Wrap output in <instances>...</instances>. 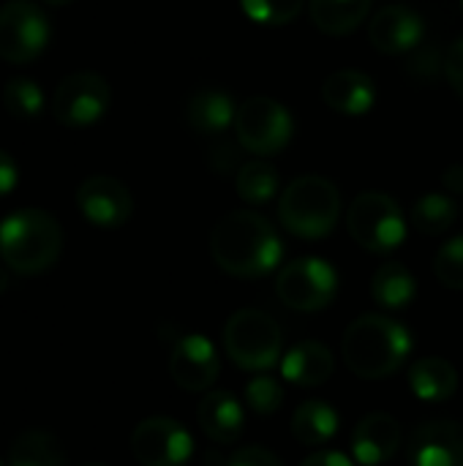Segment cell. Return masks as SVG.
Wrapping results in <instances>:
<instances>
[{
    "label": "cell",
    "mask_w": 463,
    "mask_h": 466,
    "mask_svg": "<svg viewBox=\"0 0 463 466\" xmlns=\"http://www.w3.org/2000/svg\"><path fill=\"white\" fill-rule=\"evenodd\" d=\"M210 251L216 265L229 276L259 279L278 268L284 243L265 216L254 210H235L213 227Z\"/></svg>",
    "instance_id": "6da1fadb"
},
{
    "label": "cell",
    "mask_w": 463,
    "mask_h": 466,
    "mask_svg": "<svg viewBox=\"0 0 463 466\" xmlns=\"http://www.w3.org/2000/svg\"><path fill=\"white\" fill-rule=\"evenodd\" d=\"M341 352L349 371L360 380H385L409 358L412 336L401 322L385 314H363L347 328Z\"/></svg>",
    "instance_id": "7a4b0ae2"
},
{
    "label": "cell",
    "mask_w": 463,
    "mask_h": 466,
    "mask_svg": "<svg viewBox=\"0 0 463 466\" xmlns=\"http://www.w3.org/2000/svg\"><path fill=\"white\" fill-rule=\"evenodd\" d=\"M63 251V227L41 208H19L0 221V259L16 276L46 273Z\"/></svg>",
    "instance_id": "3957f363"
},
{
    "label": "cell",
    "mask_w": 463,
    "mask_h": 466,
    "mask_svg": "<svg viewBox=\"0 0 463 466\" xmlns=\"http://www.w3.org/2000/svg\"><path fill=\"white\" fill-rule=\"evenodd\" d=\"M341 213V194L338 188L319 175H300L295 177L278 202L281 224L306 240H319L333 232Z\"/></svg>",
    "instance_id": "277c9868"
},
{
    "label": "cell",
    "mask_w": 463,
    "mask_h": 466,
    "mask_svg": "<svg viewBox=\"0 0 463 466\" xmlns=\"http://www.w3.org/2000/svg\"><path fill=\"white\" fill-rule=\"evenodd\" d=\"M224 350L237 369L265 371L281 360L284 336L270 314L259 309H240L224 325Z\"/></svg>",
    "instance_id": "5b68a950"
},
{
    "label": "cell",
    "mask_w": 463,
    "mask_h": 466,
    "mask_svg": "<svg viewBox=\"0 0 463 466\" xmlns=\"http://www.w3.org/2000/svg\"><path fill=\"white\" fill-rule=\"evenodd\" d=\"M349 235L374 254L396 251L407 238V221L398 202L382 191H363L347 213Z\"/></svg>",
    "instance_id": "8992f818"
},
{
    "label": "cell",
    "mask_w": 463,
    "mask_h": 466,
    "mask_svg": "<svg viewBox=\"0 0 463 466\" xmlns=\"http://www.w3.org/2000/svg\"><path fill=\"white\" fill-rule=\"evenodd\" d=\"M49 38V16L35 0H5L0 5V57L5 63H33Z\"/></svg>",
    "instance_id": "52a82bcc"
},
{
    "label": "cell",
    "mask_w": 463,
    "mask_h": 466,
    "mask_svg": "<svg viewBox=\"0 0 463 466\" xmlns=\"http://www.w3.org/2000/svg\"><path fill=\"white\" fill-rule=\"evenodd\" d=\"M109 82L96 71H74L63 76L52 93V117L65 128H87L109 109Z\"/></svg>",
    "instance_id": "ba28073f"
},
{
    "label": "cell",
    "mask_w": 463,
    "mask_h": 466,
    "mask_svg": "<svg viewBox=\"0 0 463 466\" xmlns=\"http://www.w3.org/2000/svg\"><path fill=\"white\" fill-rule=\"evenodd\" d=\"M235 131H237V142L246 150L257 156H273L289 145L295 123L284 104L265 96H254L237 106Z\"/></svg>",
    "instance_id": "9c48e42d"
},
{
    "label": "cell",
    "mask_w": 463,
    "mask_h": 466,
    "mask_svg": "<svg viewBox=\"0 0 463 466\" xmlns=\"http://www.w3.org/2000/svg\"><path fill=\"white\" fill-rule=\"evenodd\" d=\"M276 292L281 303L295 311H322L338 292V276L330 262L319 257H300L281 268Z\"/></svg>",
    "instance_id": "30bf717a"
},
{
    "label": "cell",
    "mask_w": 463,
    "mask_h": 466,
    "mask_svg": "<svg viewBox=\"0 0 463 466\" xmlns=\"http://www.w3.org/2000/svg\"><path fill=\"white\" fill-rule=\"evenodd\" d=\"M131 453L142 466H183L194 453V440L172 418H147L131 434Z\"/></svg>",
    "instance_id": "8fae6325"
},
{
    "label": "cell",
    "mask_w": 463,
    "mask_h": 466,
    "mask_svg": "<svg viewBox=\"0 0 463 466\" xmlns=\"http://www.w3.org/2000/svg\"><path fill=\"white\" fill-rule=\"evenodd\" d=\"M79 213L101 229L123 227L131 218L134 199L131 191L112 175H90L76 188Z\"/></svg>",
    "instance_id": "7c38bea8"
},
{
    "label": "cell",
    "mask_w": 463,
    "mask_h": 466,
    "mask_svg": "<svg viewBox=\"0 0 463 466\" xmlns=\"http://www.w3.org/2000/svg\"><path fill=\"white\" fill-rule=\"evenodd\" d=\"M218 371H221V360L207 336L191 333V336H180L172 344L169 374L177 382V388H183L188 393L207 390L216 382Z\"/></svg>",
    "instance_id": "4fadbf2b"
},
{
    "label": "cell",
    "mask_w": 463,
    "mask_h": 466,
    "mask_svg": "<svg viewBox=\"0 0 463 466\" xmlns=\"http://www.w3.org/2000/svg\"><path fill=\"white\" fill-rule=\"evenodd\" d=\"M412 466H463V426L434 420L420 426L409 442Z\"/></svg>",
    "instance_id": "5bb4252c"
},
{
    "label": "cell",
    "mask_w": 463,
    "mask_h": 466,
    "mask_svg": "<svg viewBox=\"0 0 463 466\" xmlns=\"http://www.w3.org/2000/svg\"><path fill=\"white\" fill-rule=\"evenodd\" d=\"M368 38L374 49L385 55H401L420 44L423 38V16L407 5H385L374 14L368 25Z\"/></svg>",
    "instance_id": "9a60e30c"
},
{
    "label": "cell",
    "mask_w": 463,
    "mask_h": 466,
    "mask_svg": "<svg viewBox=\"0 0 463 466\" xmlns=\"http://www.w3.org/2000/svg\"><path fill=\"white\" fill-rule=\"evenodd\" d=\"M401 448V426L385 412L366 415L352 434V453L363 466H379L390 461Z\"/></svg>",
    "instance_id": "2e32d148"
},
{
    "label": "cell",
    "mask_w": 463,
    "mask_h": 466,
    "mask_svg": "<svg viewBox=\"0 0 463 466\" xmlns=\"http://www.w3.org/2000/svg\"><path fill=\"white\" fill-rule=\"evenodd\" d=\"M196 420H199V429L205 431V437H210L218 445H232L243 434L246 412H243V404L232 393L213 390L199 401Z\"/></svg>",
    "instance_id": "e0dca14e"
},
{
    "label": "cell",
    "mask_w": 463,
    "mask_h": 466,
    "mask_svg": "<svg viewBox=\"0 0 463 466\" xmlns=\"http://www.w3.org/2000/svg\"><path fill=\"white\" fill-rule=\"evenodd\" d=\"M322 98L330 109L341 115H366L377 101V85L368 74L344 68L325 79Z\"/></svg>",
    "instance_id": "ac0fdd59"
},
{
    "label": "cell",
    "mask_w": 463,
    "mask_h": 466,
    "mask_svg": "<svg viewBox=\"0 0 463 466\" xmlns=\"http://www.w3.org/2000/svg\"><path fill=\"white\" fill-rule=\"evenodd\" d=\"M281 374L297 388H317L333 374V352L319 341H303L281 358Z\"/></svg>",
    "instance_id": "d6986e66"
},
{
    "label": "cell",
    "mask_w": 463,
    "mask_h": 466,
    "mask_svg": "<svg viewBox=\"0 0 463 466\" xmlns=\"http://www.w3.org/2000/svg\"><path fill=\"white\" fill-rule=\"evenodd\" d=\"M237 106L232 104L229 93L218 87H199L191 93L186 104V120L196 134H224L235 126Z\"/></svg>",
    "instance_id": "ffe728a7"
},
{
    "label": "cell",
    "mask_w": 463,
    "mask_h": 466,
    "mask_svg": "<svg viewBox=\"0 0 463 466\" xmlns=\"http://www.w3.org/2000/svg\"><path fill=\"white\" fill-rule=\"evenodd\" d=\"M412 393L423 401H445L458 388V374L445 358H423L409 369Z\"/></svg>",
    "instance_id": "44dd1931"
},
{
    "label": "cell",
    "mask_w": 463,
    "mask_h": 466,
    "mask_svg": "<svg viewBox=\"0 0 463 466\" xmlns=\"http://www.w3.org/2000/svg\"><path fill=\"white\" fill-rule=\"evenodd\" d=\"M336 431H338V412L327 401H319V399L300 404L292 418V434L306 448H319L330 442Z\"/></svg>",
    "instance_id": "7402d4cb"
},
{
    "label": "cell",
    "mask_w": 463,
    "mask_h": 466,
    "mask_svg": "<svg viewBox=\"0 0 463 466\" xmlns=\"http://www.w3.org/2000/svg\"><path fill=\"white\" fill-rule=\"evenodd\" d=\"M311 19L322 33L347 35L371 11V0H311Z\"/></svg>",
    "instance_id": "603a6c76"
},
{
    "label": "cell",
    "mask_w": 463,
    "mask_h": 466,
    "mask_svg": "<svg viewBox=\"0 0 463 466\" xmlns=\"http://www.w3.org/2000/svg\"><path fill=\"white\" fill-rule=\"evenodd\" d=\"M371 295L382 309H407L418 295L415 276L401 262H385L371 279Z\"/></svg>",
    "instance_id": "cb8c5ba5"
},
{
    "label": "cell",
    "mask_w": 463,
    "mask_h": 466,
    "mask_svg": "<svg viewBox=\"0 0 463 466\" xmlns=\"http://www.w3.org/2000/svg\"><path fill=\"white\" fill-rule=\"evenodd\" d=\"M8 466H65V453L49 431L30 429L11 442Z\"/></svg>",
    "instance_id": "d4e9b609"
},
{
    "label": "cell",
    "mask_w": 463,
    "mask_h": 466,
    "mask_svg": "<svg viewBox=\"0 0 463 466\" xmlns=\"http://www.w3.org/2000/svg\"><path fill=\"white\" fill-rule=\"evenodd\" d=\"M235 188L240 199L251 205H262L278 191V172L267 161H246L235 175Z\"/></svg>",
    "instance_id": "484cf974"
},
{
    "label": "cell",
    "mask_w": 463,
    "mask_h": 466,
    "mask_svg": "<svg viewBox=\"0 0 463 466\" xmlns=\"http://www.w3.org/2000/svg\"><path fill=\"white\" fill-rule=\"evenodd\" d=\"M456 202L445 194H423L412 205V224L423 235H442L456 221Z\"/></svg>",
    "instance_id": "4316f807"
},
{
    "label": "cell",
    "mask_w": 463,
    "mask_h": 466,
    "mask_svg": "<svg viewBox=\"0 0 463 466\" xmlns=\"http://www.w3.org/2000/svg\"><path fill=\"white\" fill-rule=\"evenodd\" d=\"M3 106L8 109V115L30 120V117H38L44 112L46 98H44V90L35 79L14 76L3 87Z\"/></svg>",
    "instance_id": "83f0119b"
},
{
    "label": "cell",
    "mask_w": 463,
    "mask_h": 466,
    "mask_svg": "<svg viewBox=\"0 0 463 466\" xmlns=\"http://www.w3.org/2000/svg\"><path fill=\"white\" fill-rule=\"evenodd\" d=\"M306 0H240L246 16L257 25H287L303 11Z\"/></svg>",
    "instance_id": "f1b7e54d"
},
{
    "label": "cell",
    "mask_w": 463,
    "mask_h": 466,
    "mask_svg": "<svg viewBox=\"0 0 463 466\" xmlns=\"http://www.w3.org/2000/svg\"><path fill=\"white\" fill-rule=\"evenodd\" d=\"M434 273L448 289H463V235L448 240L437 259H434Z\"/></svg>",
    "instance_id": "f546056e"
},
{
    "label": "cell",
    "mask_w": 463,
    "mask_h": 466,
    "mask_svg": "<svg viewBox=\"0 0 463 466\" xmlns=\"http://www.w3.org/2000/svg\"><path fill=\"white\" fill-rule=\"evenodd\" d=\"M246 401L251 404V410L257 415H273L281 410L284 401V388L281 382H276L273 377H254L246 385Z\"/></svg>",
    "instance_id": "4dcf8cb0"
},
{
    "label": "cell",
    "mask_w": 463,
    "mask_h": 466,
    "mask_svg": "<svg viewBox=\"0 0 463 466\" xmlns=\"http://www.w3.org/2000/svg\"><path fill=\"white\" fill-rule=\"evenodd\" d=\"M445 76L450 82V87L463 98V38H458L445 57Z\"/></svg>",
    "instance_id": "1f68e13d"
},
{
    "label": "cell",
    "mask_w": 463,
    "mask_h": 466,
    "mask_svg": "<svg viewBox=\"0 0 463 466\" xmlns=\"http://www.w3.org/2000/svg\"><path fill=\"white\" fill-rule=\"evenodd\" d=\"M226 466H284L278 461V456H273L270 451H265V448H243V451H237Z\"/></svg>",
    "instance_id": "d6a6232c"
},
{
    "label": "cell",
    "mask_w": 463,
    "mask_h": 466,
    "mask_svg": "<svg viewBox=\"0 0 463 466\" xmlns=\"http://www.w3.org/2000/svg\"><path fill=\"white\" fill-rule=\"evenodd\" d=\"M19 186V164L11 153L0 150V197H8Z\"/></svg>",
    "instance_id": "836d02e7"
},
{
    "label": "cell",
    "mask_w": 463,
    "mask_h": 466,
    "mask_svg": "<svg viewBox=\"0 0 463 466\" xmlns=\"http://www.w3.org/2000/svg\"><path fill=\"white\" fill-rule=\"evenodd\" d=\"M300 466H355L349 456L338 453V451H319V453H311Z\"/></svg>",
    "instance_id": "e575fe53"
},
{
    "label": "cell",
    "mask_w": 463,
    "mask_h": 466,
    "mask_svg": "<svg viewBox=\"0 0 463 466\" xmlns=\"http://www.w3.org/2000/svg\"><path fill=\"white\" fill-rule=\"evenodd\" d=\"M442 183H445V188H448L450 194H463V167L461 164H453V167H448V169H445V175H442Z\"/></svg>",
    "instance_id": "d590c367"
},
{
    "label": "cell",
    "mask_w": 463,
    "mask_h": 466,
    "mask_svg": "<svg viewBox=\"0 0 463 466\" xmlns=\"http://www.w3.org/2000/svg\"><path fill=\"white\" fill-rule=\"evenodd\" d=\"M5 287H8V268L5 262H0V295L5 292Z\"/></svg>",
    "instance_id": "8d00e7d4"
},
{
    "label": "cell",
    "mask_w": 463,
    "mask_h": 466,
    "mask_svg": "<svg viewBox=\"0 0 463 466\" xmlns=\"http://www.w3.org/2000/svg\"><path fill=\"white\" fill-rule=\"evenodd\" d=\"M44 3H46V5H57V8H60V5H71L74 0H44Z\"/></svg>",
    "instance_id": "74e56055"
},
{
    "label": "cell",
    "mask_w": 463,
    "mask_h": 466,
    "mask_svg": "<svg viewBox=\"0 0 463 466\" xmlns=\"http://www.w3.org/2000/svg\"><path fill=\"white\" fill-rule=\"evenodd\" d=\"M90 466H101V464H90Z\"/></svg>",
    "instance_id": "f35d334b"
},
{
    "label": "cell",
    "mask_w": 463,
    "mask_h": 466,
    "mask_svg": "<svg viewBox=\"0 0 463 466\" xmlns=\"http://www.w3.org/2000/svg\"><path fill=\"white\" fill-rule=\"evenodd\" d=\"M0 466H3V461H0Z\"/></svg>",
    "instance_id": "ab89813d"
},
{
    "label": "cell",
    "mask_w": 463,
    "mask_h": 466,
    "mask_svg": "<svg viewBox=\"0 0 463 466\" xmlns=\"http://www.w3.org/2000/svg\"><path fill=\"white\" fill-rule=\"evenodd\" d=\"M461 5H463V0H461Z\"/></svg>",
    "instance_id": "60d3db41"
}]
</instances>
